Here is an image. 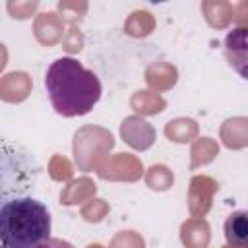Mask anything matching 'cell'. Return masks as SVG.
Returning a JSON list of instances; mask_svg holds the SVG:
<instances>
[{"label":"cell","instance_id":"1","mask_svg":"<svg viewBox=\"0 0 248 248\" xmlns=\"http://www.w3.org/2000/svg\"><path fill=\"white\" fill-rule=\"evenodd\" d=\"M45 89L52 108L66 118L87 114L103 93L97 74L72 56H60L50 62L45 74Z\"/></svg>","mask_w":248,"mask_h":248},{"label":"cell","instance_id":"2","mask_svg":"<svg viewBox=\"0 0 248 248\" xmlns=\"http://www.w3.org/2000/svg\"><path fill=\"white\" fill-rule=\"evenodd\" d=\"M48 207L31 198H6L0 207V240L4 248H35L50 238Z\"/></svg>","mask_w":248,"mask_h":248},{"label":"cell","instance_id":"3","mask_svg":"<svg viewBox=\"0 0 248 248\" xmlns=\"http://www.w3.org/2000/svg\"><path fill=\"white\" fill-rule=\"evenodd\" d=\"M225 56L229 66L244 79H248V25L232 27L225 37Z\"/></svg>","mask_w":248,"mask_h":248},{"label":"cell","instance_id":"4","mask_svg":"<svg viewBox=\"0 0 248 248\" xmlns=\"http://www.w3.org/2000/svg\"><path fill=\"white\" fill-rule=\"evenodd\" d=\"M225 240L231 246H248V211H232L223 225Z\"/></svg>","mask_w":248,"mask_h":248},{"label":"cell","instance_id":"5","mask_svg":"<svg viewBox=\"0 0 248 248\" xmlns=\"http://www.w3.org/2000/svg\"><path fill=\"white\" fill-rule=\"evenodd\" d=\"M35 248H76L74 244H70L68 240H62V238H48L45 242H41L39 246Z\"/></svg>","mask_w":248,"mask_h":248},{"label":"cell","instance_id":"6","mask_svg":"<svg viewBox=\"0 0 248 248\" xmlns=\"http://www.w3.org/2000/svg\"><path fill=\"white\" fill-rule=\"evenodd\" d=\"M2 248H4V246H2Z\"/></svg>","mask_w":248,"mask_h":248},{"label":"cell","instance_id":"7","mask_svg":"<svg viewBox=\"0 0 248 248\" xmlns=\"http://www.w3.org/2000/svg\"><path fill=\"white\" fill-rule=\"evenodd\" d=\"M246 248H248V246H246Z\"/></svg>","mask_w":248,"mask_h":248}]
</instances>
